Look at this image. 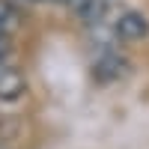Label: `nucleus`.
<instances>
[{"instance_id":"nucleus-2","label":"nucleus","mask_w":149,"mask_h":149,"mask_svg":"<svg viewBox=\"0 0 149 149\" xmlns=\"http://www.w3.org/2000/svg\"><path fill=\"white\" fill-rule=\"evenodd\" d=\"M24 93V74L15 66H0V102H18Z\"/></svg>"},{"instance_id":"nucleus-1","label":"nucleus","mask_w":149,"mask_h":149,"mask_svg":"<svg viewBox=\"0 0 149 149\" xmlns=\"http://www.w3.org/2000/svg\"><path fill=\"white\" fill-rule=\"evenodd\" d=\"M113 33L122 42H137V39H143L149 33V21H146V15H140V12H134V9L119 12V18L113 21Z\"/></svg>"},{"instance_id":"nucleus-7","label":"nucleus","mask_w":149,"mask_h":149,"mask_svg":"<svg viewBox=\"0 0 149 149\" xmlns=\"http://www.w3.org/2000/svg\"><path fill=\"white\" fill-rule=\"evenodd\" d=\"M60 3H66V6H74V9H78V6L84 3V0H60Z\"/></svg>"},{"instance_id":"nucleus-3","label":"nucleus","mask_w":149,"mask_h":149,"mask_svg":"<svg viewBox=\"0 0 149 149\" xmlns=\"http://www.w3.org/2000/svg\"><path fill=\"white\" fill-rule=\"evenodd\" d=\"M122 72H125V60H122L119 54H102L98 63L93 66V74L98 81H116Z\"/></svg>"},{"instance_id":"nucleus-8","label":"nucleus","mask_w":149,"mask_h":149,"mask_svg":"<svg viewBox=\"0 0 149 149\" xmlns=\"http://www.w3.org/2000/svg\"><path fill=\"white\" fill-rule=\"evenodd\" d=\"M27 3H45V0H27Z\"/></svg>"},{"instance_id":"nucleus-5","label":"nucleus","mask_w":149,"mask_h":149,"mask_svg":"<svg viewBox=\"0 0 149 149\" xmlns=\"http://www.w3.org/2000/svg\"><path fill=\"white\" fill-rule=\"evenodd\" d=\"M81 12V18L86 24H95V21H102L104 18V12H107V0H84V3L78 6Z\"/></svg>"},{"instance_id":"nucleus-4","label":"nucleus","mask_w":149,"mask_h":149,"mask_svg":"<svg viewBox=\"0 0 149 149\" xmlns=\"http://www.w3.org/2000/svg\"><path fill=\"white\" fill-rule=\"evenodd\" d=\"M18 27V6L12 0H0V36H9Z\"/></svg>"},{"instance_id":"nucleus-6","label":"nucleus","mask_w":149,"mask_h":149,"mask_svg":"<svg viewBox=\"0 0 149 149\" xmlns=\"http://www.w3.org/2000/svg\"><path fill=\"white\" fill-rule=\"evenodd\" d=\"M9 54V39H6V36H0V60H3Z\"/></svg>"}]
</instances>
